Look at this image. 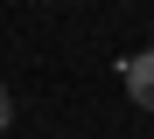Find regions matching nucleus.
<instances>
[{
	"mask_svg": "<svg viewBox=\"0 0 154 139\" xmlns=\"http://www.w3.org/2000/svg\"><path fill=\"white\" fill-rule=\"evenodd\" d=\"M126 97H133L140 111H154V49L126 56Z\"/></svg>",
	"mask_w": 154,
	"mask_h": 139,
	"instance_id": "f257e3e1",
	"label": "nucleus"
},
{
	"mask_svg": "<svg viewBox=\"0 0 154 139\" xmlns=\"http://www.w3.org/2000/svg\"><path fill=\"white\" fill-rule=\"evenodd\" d=\"M7 118H14V97H7V83H0V132H7Z\"/></svg>",
	"mask_w": 154,
	"mask_h": 139,
	"instance_id": "f03ea898",
	"label": "nucleus"
}]
</instances>
